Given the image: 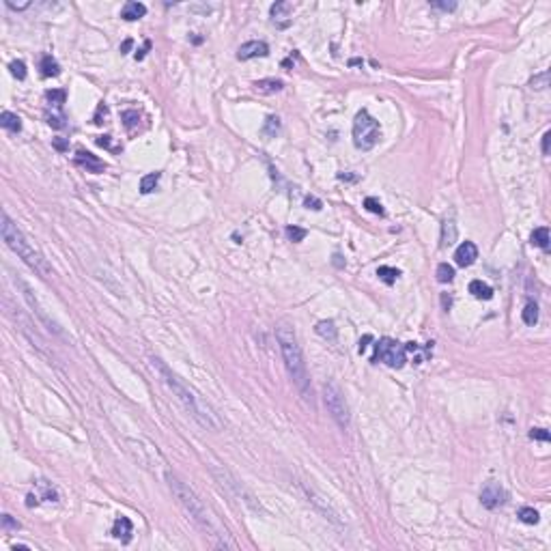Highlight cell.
I'll return each instance as SVG.
<instances>
[{
  "label": "cell",
  "instance_id": "33",
  "mask_svg": "<svg viewBox=\"0 0 551 551\" xmlns=\"http://www.w3.org/2000/svg\"><path fill=\"white\" fill-rule=\"evenodd\" d=\"M530 84H532V89H547L549 86V71H543V74L540 76H534V80L530 82Z\"/></svg>",
  "mask_w": 551,
  "mask_h": 551
},
{
  "label": "cell",
  "instance_id": "10",
  "mask_svg": "<svg viewBox=\"0 0 551 551\" xmlns=\"http://www.w3.org/2000/svg\"><path fill=\"white\" fill-rule=\"evenodd\" d=\"M269 15H272V22L278 28H286L291 24V17H293V5L291 3H276L269 9Z\"/></svg>",
  "mask_w": 551,
  "mask_h": 551
},
{
  "label": "cell",
  "instance_id": "2",
  "mask_svg": "<svg viewBox=\"0 0 551 551\" xmlns=\"http://www.w3.org/2000/svg\"><path fill=\"white\" fill-rule=\"evenodd\" d=\"M276 338H278V345H280V351H282V358H284V366L289 370L291 379H293L295 388L299 390V394L304 396L306 403H310L315 407V394H313V386H310V377H308V368H306V362H304V353H301V347L295 338V332L289 323H278L276 327Z\"/></svg>",
  "mask_w": 551,
  "mask_h": 551
},
{
  "label": "cell",
  "instance_id": "1",
  "mask_svg": "<svg viewBox=\"0 0 551 551\" xmlns=\"http://www.w3.org/2000/svg\"><path fill=\"white\" fill-rule=\"evenodd\" d=\"M151 364H153V368H158V372L162 375V381L172 390V394H174L177 399H179V403L190 411V415L203 426V429L213 431V433L222 431L224 422L220 420V415L213 411V407H211L209 403H205L194 390H190L188 386H185V383H183L179 377H177L174 372H172L168 366H166V364H164L160 358H151Z\"/></svg>",
  "mask_w": 551,
  "mask_h": 551
},
{
  "label": "cell",
  "instance_id": "5",
  "mask_svg": "<svg viewBox=\"0 0 551 551\" xmlns=\"http://www.w3.org/2000/svg\"><path fill=\"white\" fill-rule=\"evenodd\" d=\"M381 138L379 121L372 119L366 110H360L353 121V142L360 151H370Z\"/></svg>",
  "mask_w": 551,
  "mask_h": 551
},
{
  "label": "cell",
  "instance_id": "29",
  "mask_svg": "<svg viewBox=\"0 0 551 551\" xmlns=\"http://www.w3.org/2000/svg\"><path fill=\"white\" fill-rule=\"evenodd\" d=\"M452 278H454V269L448 263L437 265V280L439 282H452Z\"/></svg>",
  "mask_w": 551,
  "mask_h": 551
},
{
  "label": "cell",
  "instance_id": "25",
  "mask_svg": "<svg viewBox=\"0 0 551 551\" xmlns=\"http://www.w3.org/2000/svg\"><path fill=\"white\" fill-rule=\"evenodd\" d=\"M521 319H523V323H525V325H534L536 321H538V306L534 304V301L525 304L523 313H521Z\"/></svg>",
  "mask_w": 551,
  "mask_h": 551
},
{
  "label": "cell",
  "instance_id": "37",
  "mask_svg": "<svg viewBox=\"0 0 551 551\" xmlns=\"http://www.w3.org/2000/svg\"><path fill=\"white\" fill-rule=\"evenodd\" d=\"M431 7L442 9V11H454V9H456V3H439V0H433Z\"/></svg>",
  "mask_w": 551,
  "mask_h": 551
},
{
  "label": "cell",
  "instance_id": "9",
  "mask_svg": "<svg viewBox=\"0 0 551 551\" xmlns=\"http://www.w3.org/2000/svg\"><path fill=\"white\" fill-rule=\"evenodd\" d=\"M304 493H306V497H308V502H313V504L319 508V513L323 515L325 519H329V521H332V523H336V525H342L340 515L336 513V508H332V506H329V502L325 500V497H321L319 493H315L313 489H308V487H304Z\"/></svg>",
  "mask_w": 551,
  "mask_h": 551
},
{
  "label": "cell",
  "instance_id": "30",
  "mask_svg": "<svg viewBox=\"0 0 551 551\" xmlns=\"http://www.w3.org/2000/svg\"><path fill=\"white\" fill-rule=\"evenodd\" d=\"M306 228H299V226H286V237L291 239V241H304L306 239Z\"/></svg>",
  "mask_w": 551,
  "mask_h": 551
},
{
  "label": "cell",
  "instance_id": "12",
  "mask_svg": "<svg viewBox=\"0 0 551 551\" xmlns=\"http://www.w3.org/2000/svg\"><path fill=\"white\" fill-rule=\"evenodd\" d=\"M76 164L80 166V168H84L86 172H93V174H99V172L106 170V164H103L97 155H93L89 151H78Z\"/></svg>",
  "mask_w": 551,
  "mask_h": 551
},
{
  "label": "cell",
  "instance_id": "22",
  "mask_svg": "<svg viewBox=\"0 0 551 551\" xmlns=\"http://www.w3.org/2000/svg\"><path fill=\"white\" fill-rule=\"evenodd\" d=\"M160 172H149V174H144L142 179H140V192L142 194H151L155 188H158V183H160Z\"/></svg>",
  "mask_w": 551,
  "mask_h": 551
},
{
  "label": "cell",
  "instance_id": "42",
  "mask_svg": "<svg viewBox=\"0 0 551 551\" xmlns=\"http://www.w3.org/2000/svg\"><path fill=\"white\" fill-rule=\"evenodd\" d=\"M549 138H551V131H545V136H543V153L549 155Z\"/></svg>",
  "mask_w": 551,
  "mask_h": 551
},
{
  "label": "cell",
  "instance_id": "26",
  "mask_svg": "<svg viewBox=\"0 0 551 551\" xmlns=\"http://www.w3.org/2000/svg\"><path fill=\"white\" fill-rule=\"evenodd\" d=\"M517 517L521 519L523 523H527V525H534V523H538V513L534 511V508H530V506H523V508H519Z\"/></svg>",
  "mask_w": 551,
  "mask_h": 551
},
{
  "label": "cell",
  "instance_id": "13",
  "mask_svg": "<svg viewBox=\"0 0 551 551\" xmlns=\"http://www.w3.org/2000/svg\"><path fill=\"white\" fill-rule=\"evenodd\" d=\"M476 258H478V248L472 241H463L454 252V261H456V265H461V267H470Z\"/></svg>",
  "mask_w": 551,
  "mask_h": 551
},
{
  "label": "cell",
  "instance_id": "24",
  "mask_svg": "<svg viewBox=\"0 0 551 551\" xmlns=\"http://www.w3.org/2000/svg\"><path fill=\"white\" fill-rule=\"evenodd\" d=\"M377 276H379V280H383V282L386 284H394L399 280V276H401V272L396 267H388V265H381L379 269H377Z\"/></svg>",
  "mask_w": 551,
  "mask_h": 551
},
{
  "label": "cell",
  "instance_id": "27",
  "mask_svg": "<svg viewBox=\"0 0 551 551\" xmlns=\"http://www.w3.org/2000/svg\"><path fill=\"white\" fill-rule=\"evenodd\" d=\"M48 101L52 103V106H56V108H60L65 103V99H67V93L63 91V89H54V91H48Z\"/></svg>",
  "mask_w": 551,
  "mask_h": 551
},
{
  "label": "cell",
  "instance_id": "40",
  "mask_svg": "<svg viewBox=\"0 0 551 551\" xmlns=\"http://www.w3.org/2000/svg\"><path fill=\"white\" fill-rule=\"evenodd\" d=\"M7 7L13 9V11H22V9H28L30 3H13V0H7Z\"/></svg>",
  "mask_w": 551,
  "mask_h": 551
},
{
  "label": "cell",
  "instance_id": "36",
  "mask_svg": "<svg viewBox=\"0 0 551 551\" xmlns=\"http://www.w3.org/2000/svg\"><path fill=\"white\" fill-rule=\"evenodd\" d=\"M530 437L538 439V442H549V431H545V429H532V431H530Z\"/></svg>",
  "mask_w": 551,
  "mask_h": 551
},
{
  "label": "cell",
  "instance_id": "43",
  "mask_svg": "<svg viewBox=\"0 0 551 551\" xmlns=\"http://www.w3.org/2000/svg\"><path fill=\"white\" fill-rule=\"evenodd\" d=\"M97 144H99V147H110V136H101V138H97Z\"/></svg>",
  "mask_w": 551,
  "mask_h": 551
},
{
  "label": "cell",
  "instance_id": "35",
  "mask_svg": "<svg viewBox=\"0 0 551 551\" xmlns=\"http://www.w3.org/2000/svg\"><path fill=\"white\" fill-rule=\"evenodd\" d=\"M46 119H48V123H50L52 127H56V129L65 127V119L60 117V114H46Z\"/></svg>",
  "mask_w": 551,
  "mask_h": 551
},
{
  "label": "cell",
  "instance_id": "16",
  "mask_svg": "<svg viewBox=\"0 0 551 551\" xmlns=\"http://www.w3.org/2000/svg\"><path fill=\"white\" fill-rule=\"evenodd\" d=\"M0 125H3L7 131H11V134H17L19 129H22V121H19L17 114L13 112H9L5 110L3 114H0Z\"/></svg>",
  "mask_w": 551,
  "mask_h": 551
},
{
  "label": "cell",
  "instance_id": "4",
  "mask_svg": "<svg viewBox=\"0 0 551 551\" xmlns=\"http://www.w3.org/2000/svg\"><path fill=\"white\" fill-rule=\"evenodd\" d=\"M0 235H3V241L11 248L30 269H35L41 278L52 276V265L48 263V258L28 241L26 235L17 228V224L7 215V211H3V217H0Z\"/></svg>",
  "mask_w": 551,
  "mask_h": 551
},
{
  "label": "cell",
  "instance_id": "46",
  "mask_svg": "<svg viewBox=\"0 0 551 551\" xmlns=\"http://www.w3.org/2000/svg\"><path fill=\"white\" fill-rule=\"evenodd\" d=\"M129 48H131V39H127V41H125V43H123V48H121V52H123V54H125V52H127Z\"/></svg>",
  "mask_w": 551,
  "mask_h": 551
},
{
  "label": "cell",
  "instance_id": "39",
  "mask_svg": "<svg viewBox=\"0 0 551 551\" xmlns=\"http://www.w3.org/2000/svg\"><path fill=\"white\" fill-rule=\"evenodd\" d=\"M306 207H308V209H315V211H319L323 205H321V201H319V199H315V196H308V199H306Z\"/></svg>",
  "mask_w": 551,
  "mask_h": 551
},
{
  "label": "cell",
  "instance_id": "7",
  "mask_svg": "<svg viewBox=\"0 0 551 551\" xmlns=\"http://www.w3.org/2000/svg\"><path fill=\"white\" fill-rule=\"evenodd\" d=\"M372 362H383L390 368H401V366H405V362H407V351H405V347L394 338H381L375 345Z\"/></svg>",
  "mask_w": 551,
  "mask_h": 551
},
{
  "label": "cell",
  "instance_id": "8",
  "mask_svg": "<svg viewBox=\"0 0 551 551\" xmlns=\"http://www.w3.org/2000/svg\"><path fill=\"white\" fill-rule=\"evenodd\" d=\"M506 497H508L506 491L497 482H487L484 489L480 491V502L484 508H489V511H495V508L504 506Z\"/></svg>",
  "mask_w": 551,
  "mask_h": 551
},
{
  "label": "cell",
  "instance_id": "19",
  "mask_svg": "<svg viewBox=\"0 0 551 551\" xmlns=\"http://www.w3.org/2000/svg\"><path fill=\"white\" fill-rule=\"evenodd\" d=\"M530 241H532V246H536V248H543V250H547V248H549V231H547L545 226L534 228L532 235H530Z\"/></svg>",
  "mask_w": 551,
  "mask_h": 551
},
{
  "label": "cell",
  "instance_id": "38",
  "mask_svg": "<svg viewBox=\"0 0 551 551\" xmlns=\"http://www.w3.org/2000/svg\"><path fill=\"white\" fill-rule=\"evenodd\" d=\"M3 527H5V530H9V527L19 530V523H17V521H13L11 515H3Z\"/></svg>",
  "mask_w": 551,
  "mask_h": 551
},
{
  "label": "cell",
  "instance_id": "18",
  "mask_svg": "<svg viewBox=\"0 0 551 551\" xmlns=\"http://www.w3.org/2000/svg\"><path fill=\"white\" fill-rule=\"evenodd\" d=\"M470 293L474 297H478V299H491L493 297V289L489 284H484L482 280H472L470 282Z\"/></svg>",
  "mask_w": 551,
  "mask_h": 551
},
{
  "label": "cell",
  "instance_id": "41",
  "mask_svg": "<svg viewBox=\"0 0 551 551\" xmlns=\"http://www.w3.org/2000/svg\"><path fill=\"white\" fill-rule=\"evenodd\" d=\"M106 112H108V110H106V106H103V103H99L97 114H95V119H93V123H95V125H101V123H103V121H101V114H103V117H106Z\"/></svg>",
  "mask_w": 551,
  "mask_h": 551
},
{
  "label": "cell",
  "instance_id": "6",
  "mask_svg": "<svg viewBox=\"0 0 551 551\" xmlns=\"http://www.w3.org/2000/svg\"><path fill=\"white\" fill-rule=\"evenodd\" d=\"M323 401H325V407H327L332 418H334V422L340 426L342 431H347L349 424H351L349 405L345 401V394H342V390L336 386L334 381H327L325 386H323Z\"/></svg>",
  "mask_w": 551,
  "mask_h": 551
},
{
  "label": "cell",
  "instance_id": "28",
  "mask_svg": "<svg viewBox=\"0 0 551 551\" xmlns=\"http://www.w3.org/2000/svg\"><path fill=\"white\" fill-rule=\"evenodd\" d=\"M121 119H123V125H125L127 129H134L140 123V114L136 110H125L121 114Z\"/></svg>",
  "mask_w": 551,
  "mask_h": 551
},
{
  "label": "cell",
  "instance_id": "34",
  "mask_svg": "<svg viewBox=\"0 0 551 551\" xmlns=\"http://www.w3.org/2000/svg\"><path fill=\"white\" fill-rule=\"evenodd\" d=\"M11 74L17 80H24L26 78V65L22 63V60H13V63H11Z\"/></svg>",
  "mask_w": 551,
  "mask_h": 551
},
{
  "label": "cell",
  "instance_id": "15",
  "mask_svg": "<svg viewBox=\"0 0 551 551\" xmlns=\"http://www.w3.org/2000/svg\"><path fill=\"white\" fill-rule=\"evenodd\" d=\"M147 15V7H144L142 3H125V7L121 9V17L123 19H127V22H134V19H140Z\"/></svg>",
  "mask_w": 551,
  "mask_h": 551
},
{
  "label": "cell",
  "instance_id": "11",
  "mask_svg": "<svg viewBox=\"0 0 551 551\" xmlns=\"http://www.w3.org/2000/svg\"><path fill=\"white\" fill-rule=\"evenodd\" d=\"M269 54V46L265 41H248L239 48L237 58L239 60H250V58H258V56H267Z\"/></svg>",
  "mask_w": 551,
  "mask_h": 551
},
{
  "label": "cell",
  "instance_id": "32",
  "mask_svg": "<svg viewBox=\"0 0 551 551\" xmlns=\"http://www.w3.org/2000/svg\"><path fill=\"white\" fill-rule=\"evenodd\" d=\"M280 129V123H278V117H269L265 127H263V134L265 136H276V131Z\"/></svg>",
  "mask_w": 551,
  "mask_h": 551
},
{
  "label": "cell",
  "instance_id": "17",
  "mask_svg": "<svg viewBox=\"0 0 551 551\" xmlns=\"http://www.w3.org/2000/svg\"><path fill=\"white\" fill-rule=\"evenodd\" d=\"M254 89L258 93H278V91H282L284 84H282V80H276V78H267V80H256L254 82Z\"/></svg>",
  "mask_w": 551,
  "mask_h": 551
},
{
  "label": "cell",
  "instance_id": "20",
  "mask_svg": "<svg viewBox=\"0 0 551 551\" xmlns=\"http://www.w3.org/2000/svg\"><path fill=\"white\" fill-rule=\"evenodd\" d=\"M60 74V65L56 63L52 56H43L41 58V76L43 78H54Z\"/></svg>",
  "mask_w": 551,
  "mask_h": 551
},
{
  "label": "cell",
  "instance_id": "23",
  "mask_svg": "<svg viewBox=\"0 0 551 551\" xmlns=\"http://www.w3.org/2000/svg\"><path fill=\"white\" fill-rule=\"evenodd\" d=\"M317 334L319 336H323V338H327V340H336V325H334V321H319L317 323Z\"/></svg>",
  "mask_w": 551,
  "mask_h": 551
},
{
  "label": "cell",
  "instance_id": "44",
  "mask_svg": "<svg viewBox=\"0 0 551 551\" xmlns=\"http://www.w3.org/2000/svg\"><path fill=\"white\" fill-rule=\"evenodd\" d=\"M370 340V336H364V340L360 342V353H364V349H366V342Z\"/></svg>",
  "mask_w": 551,
  "mask_h": 551
},
{
  "label": "cell",
  "instance_id": "3",
  "mask_svg": "<svg viewBox=\"0 0 551 551\" xmlns=\"http://www.w3.org/2000/svg\"><path fill=\"white\" fill-rule=\"evenodd\" d=\"M168 484H170V491L177 497V502H179L183 506V511L192 517V521L203 530L205 536L211 538V543L215 547H235L233 540H228L226 534H222L220 530H217V525L213 523V519L209 517L207 506L199 500V495H196L188 484H185L183 480H179L174 474H168Z\"/></svg>",
  "mask_w": 551,
  "mask_h": 551
},
{
  "label": "cell",
  "instance_id": "14",
  "mask_svg": "<svg viewBox=\"0 0 551 551\" xmlns=\"http://www.w3.org/2000/svg\"><path fill=\"white\" fill-rule=\"evenodd\" d=\"M131 532H134V525H131V521L127 517H119L117 521H114V525H112V534H114V538H119L121 543H129Z\"/></svg>",
  "mask_w": 551,
  "mask_h": 551
},
{
  "label": "cell",
  "instance_id": "21",
  "mask_svg": "<svg viewBox=\"0 0 551 551\" xmlns=\"http://www.w3.org/2000/svg\"><path fill=\"white\" fill-rule=\"evenodd\" d=\"M454 239H456V224L452 220H446L444 222V228H442V246L444 248L452 246Z\"/></svg>",
  "mask_w": 551,
  "mask_h": 551
},
{
  "label": "cell",
  "instance_id": "45",
  "mask_svg": "<svg viewBox=\"0 0 551 551\" xmlns=\"http://www.w3.org/2000/svg\"><path fill=\"white\" fill-rule=\"evenodd\" d=\"M54 147H56L58 151H63V149H65V142H63V140H58V138H56V140H54Z\"/></svg>",
  "mask_w": 551,
  "mask_h": 551
},
{
  "label": "cell",
  "instance_id": "31",
  "mask_svg": "<svg viewBox=\"0 0 551 551\" xmlns=\"http://www.w3.org/2000/svg\"><path fill=\"white\" fill-rule=\"evenodd\" d=\"M364 207L370 211V213H377V215H386V211H383V205L377 201V199H372V196H368L366 201H364Z\"/></svg>",
  "mask_w": 551,
  "mask_h": 551
}]
</instances>
